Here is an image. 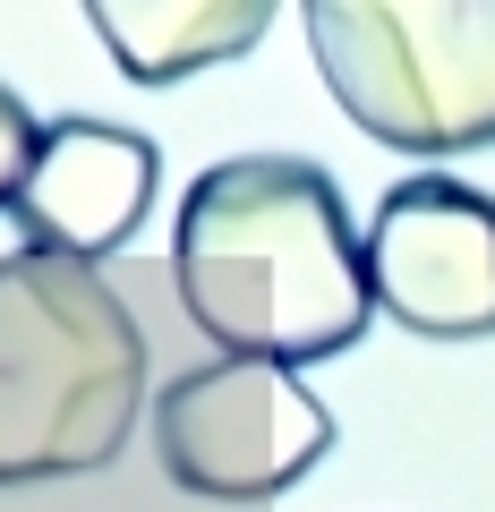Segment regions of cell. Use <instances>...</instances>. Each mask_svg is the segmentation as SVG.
Instances as JSON below:
<instances>
[{"label":"cell","mask_w":495,"mask_h":512,"mask_svg":"<svg viewBox=\"0 0 495 512\" xmlns=\"http://www.w3.org/2000/svg\"><path fill=\"white\" fill-rule=\"evenodd\" d=\"M154 453L197 504H274L333 453V410L291 367L214 359L154 393Z\"/></svg>","instance_id":"obj_4"},{"label":"cell","mask_w":495,"mask_h":512,"mask_svg":"<svg viewBox=\"0 0 495 512\" xmlns=\"http://www.w3.org/2000/svg\"><path fill=\"white\" fill-rule=\"evenodd\" d=\"M171 291L222 359L308 367L367 333V231L342 180L299 154H231L197 171L171 222Z\"/></svg>","instance_id":"obj_1"},{"label":"cell","mask_w":495,"mask_h":512,"mask_svg":"<svg viewBox=\"0 0 495 512\" xmlns=\"http://www.w3.org/2000/svg\"><path fill=\"white\" fill-rule=\"evenodd\" d=\"M367 282L393 325L427 342L495 333V197L453 171L393 180L367 222Z\"/></svg>","instance_id":"obj_5"},{"label":"cell","mask_w":495,"mask_h":512,"mask_svg":"<svg viewBox=\"0 0 495 512\" xmlns=\"http://www.w3.org/2000/svg\"><path fill=\"white\" fill-rule=\"evenodd\" d=\"M308 52L376 146H495V0H308Z\"/></svg>","instance_id":"obj_3"},{"label":"cell","mask_w":495,"mask_h":512,"mask_svg":"<svg viewBox=\"0 0 495 512\" xmlns=\"http://www.w3.org/2000/svg\"><path fill=\"white\" fill-rule=\"evenodd\" d=\"M35 154H43V120L18 103V94L0 86V205H18V188H26V171H35Z\"/></svg>","instance_id":"obj_8"},{"label":"cell","mask_w":495,"mask_h":512,"mask_svg":"<svg viewBox=\"0 0 495 512\" xmlns=\"http://www.w3.org/2000/svg\"><path fill=\"white\" fill-rule=\"evenodd\" d=\"M154 180H163L154 137H137V128H120V120L69 111V120L43 128V154H35V171H26L9 222H18V239L35 256H77V265H94V256H111V248L137 239V222H146V205H154Z\"/></svg>","instance_id":"obj_6"},{"label":"cell","mask_w":495,"mask_h":512,"mask_svg":"<svg viewBox=\"0 0 495 512\" xmlns=\"http://www.w3.org/2000/svg\"><path fill=\"white\" fill-rule=\"evenodd\" d=\"M86 18L137 86H180V77L214 69V60L257 52L274 9L265 0H94Z\"/></svg>","instance_id":"obj_7"},{"label":"cell","mask_w":495,"mask_h":512,"mask_svg":"<svg viewBox=\"0 0 495 512\" xmlns=\"http://www.w3.org/2000/svg\"><path fill=\"white\" fill-rule=\"evenodd\" d=\"M146 402V325L77 256H0V487L103 470Z\"/></svg>","instance_id":"obj_2"}]
</instances>
